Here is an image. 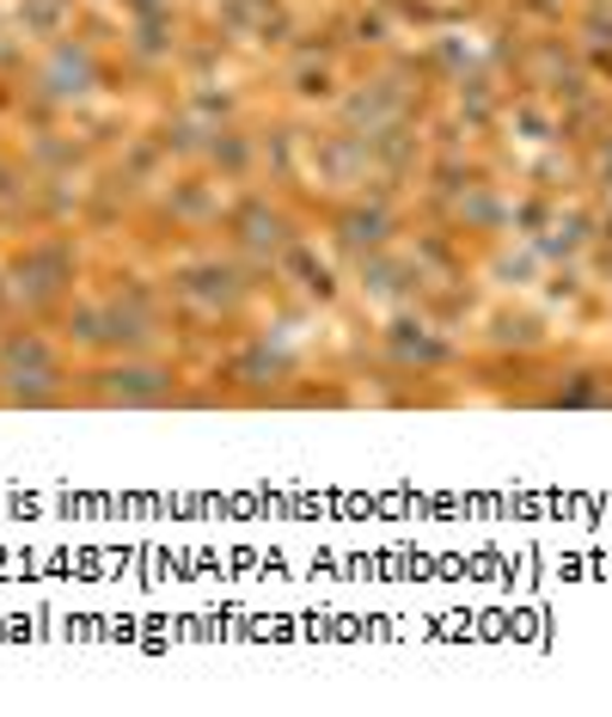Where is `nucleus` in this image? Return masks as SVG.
I'll return each instance as SVG.
<instances>
[{"mask_svg":"<svg viewBox=\"0 0 612 717\" xmlns=\"http://www.w3.org/2000/svg\"><path fill=\"white\" fill-rule=\"evenodd\" d=\"M116 380V399H166V374H154V368H116L111 374Z\"/></svg>","mask_w":612,"mask_h":717,"instance_id":"f257e3e1","label":"nucleus"},{"mask_svg":"<svg viewBox=\"0 0 612 717\" xmlns=\"http://www.w3.org/2000/svg\"><path fill=\"white\" fill-rule=\"evenodd\" d=\"M240 228H245V245H270V252L282 245V221H276V216H264V209H252V216H245Z\"/></svg>","mask_w":612,"mask_h":717,"instance_id":"f03ea898","label":"nucleus"}]
</instances>
